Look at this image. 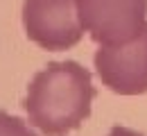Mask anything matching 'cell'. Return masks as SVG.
Instances as JSON below:
<instances>
[{
  "label": "cell",
  "mask_w": 147,
  "mask_h": 136,
  "mask_svg": "<svg viewBox=\"0 0 147 136\" xmlns=\"http://www.w3.org/2000/svg\"><path fill=\"white\" fill-rule=\"evenodd\" d=\"M95 100L91 73L77 61H50L32 77L25 95L30 125L48 136H66L91 116Z\"/></svg>",
  "instance_id": "6da1fadb"
},
{
  "label": "cell",
  "mask_w": 147,
  "mask_h": 136,
  "mask_svg": "<svg viewBox=\"0 0 147 136\" xmlns=\"http://www.w3.org/2000/svg\"><path fill=\"white\" fill-rule=\"evenodd\" d=\"M23 27L27 39L43 50H70L84 37L79 0H25Z\"/></svg>",
  "instance_id": "7a4b0ae2"
},
{
  "label": "cell",
  "mask_w": 147,
  "mask_h": 136,
  "mask_svg": "<svg viewBox=\"0 0 147 136\" xmlns=\"http://www.w3.org/2000/svg\"><path fill=\"white\" fill-rule=\"evenodd\" d=\"M79 18L95 43L120 45L147 23V0H79Z\"/></svg>",
  "instance_id": "3957f363"
},
{
  "label": "cell",
  "mask_w": 147,
  "mask_h": 136,
  "mask_svg": "<svg viewBox=\"0 0 147 136\" xmlns=\"http://www.w3.org/2000/svg\"><path fill=\"white\" fill-rule=\"evenodd\" d=\"M95 70L102 84L118 95L147 93V23L138 37L120 45H100Z\"/></svg>",
  "instance_id": "277c9868"
},
{
  "label": "cell",
  "mask_w": 147,
  "mask_h": 136,
  "mask_svg": "<svg viewBox=\"0 0 147 136\" xmlns=\"http://www.w3.org/2000/svg\"><path fill=\"white\" fill-rule=\"evenodd\" d=\"M0 136H36V134L27 127V122L23 118L0 111Z\"/></svg>",
  "instance_id": "5b68a950"
},
{
  "label": "cell",
  "mask_w": 147,
  "mask_h": 136,
  "mask_svg": "<svg viewBox=\"0 0 147 136\" xmlns=\"http://www.w3.org/2000/svg\"><path fill=\"white\" fill-rule=\"evenodd\" d=\"M107 136H143V134L136 132V129H129V127H120V125H118V127H113Z\"/></svg>",
  "instance_id": "8992f818"
}]
</instances>
